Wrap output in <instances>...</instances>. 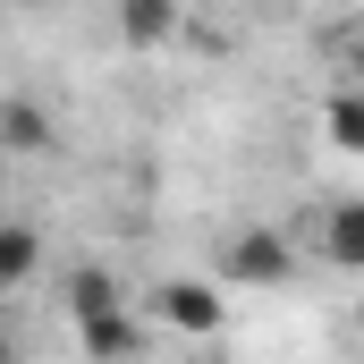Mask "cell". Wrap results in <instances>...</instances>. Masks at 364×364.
Wrapping results in <instances>:
<instances>
[{"label":"cell","instance_id":"obj_1","mask_svg":"<svg viewBox=\"0 0 364 364\" xmlns=\"http://www.w3.org/2000/svg\"><path fill=\"white\" fill-rule=\"evenodd\" d=\"M68 322H77V348L93 364L136 356V296L110 272H68Z\"/></svg>","mask_w":364,"mask_h":364},{"label":"cell","instance_id":"obj_2","mask_svg":"<svg viewBox=\"0 0 364 364\" xmlns=\"http://www.w3.org/2000/svg\"><path fill=\"white\" fill-rule=\"evenodd\" d=\"M288 263H296V255H288V237H279V229H237V237H229L220 279H229V288H272V279H288Z\"/></svg>","mask_w":364,"mask_h":364},{"label":"cell","instance_id":"obj_3","mask_svg":"<svg viewBox=\"0 0 364 364\" xmlns=\"http://www.w3.org/2000/svg\"><path fill=\"white\" fill-rule=\"evenodd\" d=\"M322 263L364 272V195H348V203H331V212H322Z\"/></svg>","mask_w":364,"mask_h":364},{"label":"cell","instance_id":"obj_4","mask_svg":"<svg viewBox=\"0 0 364 364\" xmlns=\"http://www.w3.org/2000/svg\"><path fill=\"white\" fill-rule=\"evenodd\" d=\"M322 136H331L339 153H364V93L356 85H339L331 102H322Z\"/></svg>","mask_w":364,"mask_h":364},{"label":"cell","instance_id":"obj_5","mask_svg":"<svg viewBox=\"0 0 364 364\" xmlns=\"http://www.w3.org/2000/svg\"><path fill=\"white\" fill-rule=\"evenodd\" d=\"M161 314H170L178 331H212V322H220V296H212V288H161Z\"/></svg>","mask_w":364,"mask_h":364},{"label":"cell","instance_id":"obj_6","mask_svg":"<svg viewBox=\"0 0 364 364\" xmlns=\"http://www.w3.org/2000/svg\"><path fill=\"white\" fill-rule=\"evenodd\" d=\"M127 34H170V0H127Z\"/></svg>","mask_w":364,"mask_h":364},{"label":"cell","instance_id":"obj_7","mask_svg":"<svg viewBox=\"0 0 364 364\" xmlns=\"http://www.w3.org/2000/svg\"><path fill=\"white\" fill-rule=\"evenodd\" d=\"M0 272H9V288L34 272V229H9V263H0Z\"/></svg>","mask_w":364,"mask_h":364},{"label":"cell","instance_id":"obj_8","mask_svg":"<svg viewBox=\"0 0 364 364\" xmlns=\"http://www.w3.org/2000/svg\"><path fill=\"white\" fill-rule=\"evenodd\" d=\"M348 85L364 93V43H356V51H348Z\"/></svg>","mask_w":364,"mask_h":364},{"label":"cell","instance_id":"obj_9","mask_svg":"<svg viewBox=\"0 0 364 364\" xmlns=\"http://www.w3.org/2000/svg\"><path fill=\"white\" fill-rule=\"evenodd\" d=\"M356 322H364V305H356Z\"/></svg>","mask_w":364,"mask_h":364}]
</instances>
